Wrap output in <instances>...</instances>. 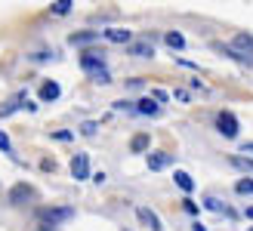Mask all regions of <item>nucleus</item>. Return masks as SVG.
Here are the masks:
<instances>
[{"instance_id":"f257e3e1","label":"nucleus","mask_w":253,"mask_h":231,"mask_svg":"<svg viewBox=\"0 0 253 231\" xmlns=\"http://www.w3.org/2000/svg\"><path fill=\"white\" fill-rule=\"evenodd\" d=\"M222 53L225 56H232L238 62H247V65H253V37L250 34H238L232 46H222Z\"/></svg>"},{"instance_id":"f03ea898","label":"nucleus","mask_w":253,"mask_h":231,"mask_svg":"<svg viewBox=\"0 0 253 231\" xmlns=\"http://www.w3.org/2000/svg\"><path fill=\"white\" fill-rule=\"evenodd\" d=\"M71 216H74V210H71V207H49V210H37V219H41V222H49V228H53L56 222L71 219Z\"/></svg>"},{"instance_id":"7ed1b4c3","label":"nucleus","mask_w":253,"mask_h":231,"mask_svg":"<svg viewBox=\"0 0 253 231\" xmlns=\"http://www.w3.org/2000/svg\"><path fill=\"white\" fill-rule=\"evenodd\" d=\"M216 126H219V133L225 136V139H235L238 136V117L232 111H222L219 117H216Z\"/></svg>"},{"instance_id":"20e7f679","label":"nucleus","mask_w":253,"mask_h":231,"mask_svg":"<svg viewBox=\"0 0 253 231\" xmlns=\"http://www.w3.org/2000/svg\"><path fill=\"white\" fill-rule=\"evenodd\" d=\"M71 176L74 179H90V157H86V154H74L71 157Z\"/></svg>"},{"instance_id":"39448f33","label":"nucleus","mask_w":253,"mask_h":231,"mask_svg":"<svg viewBox=\"0 0 253 231\" xmlns=\"http://www.w3.org/2000/svg\"><path fill=\"white\" fill-rule=\"evenodd\" d=\"M136 216H139V222H142L148 231H164V228H161V219H158V216L151 213L148 207H136Z\"/></svg>"},{"instance_id":"423d86ee","label":"nucleus","mask_w":253,"mask_h":231,"mask_svg":"<svg viewBox=\"0 0 253 231\" xmlns=\"http://www.w3.org/2000/svg\"><path fill=\"white\" fill-rule=\"evenodd\" d=\"M173 163V154H167V151H155V154H148V170H167V166Z\"/></svg>"},{"instance_id":"0eeeda50","label":"nucleus","mask_w":253,"mask_h":231,"mask_svg":"<svg viewBox=\"0 0 253 231\" xmlns=\"http://www.w3.org/2000/svg\"><path fill=\"white\" fill-rule=\"evenodd\" d=\"M81 65L90 71V74H96V71H102V68H105V59H102V56H96V53H84V56H81Z\"/></svg>"},{"instance_id":"6e6552de","label":"nucleus","mask_w":253,"mask_h":231,"mask_svg":"<svg viewBox=\"0 0 253 231\" xmlns=\"http://www.w3.org/2000/svg\"><path fill=\"white\" fill-rule=\"evenodd\" d=\"M130 56L151 59V56H155V46H151V40H136V43H130Z\"/></svg>"},{"instance_id":"1a4fd4ad","label":"nucleus","mask_w":253,"mask_h":231,"mask_svg":"<svg viewBox=\"0 0 253 231\" xmlns=\"http://www.w3.org/2000/svg\"><path fill=\"white\" fill-rule=\"evenodd\" d=\"M105 40H111V43H130L133 34L126 31V28H108L105 31Z\"/></svg>"},{"instance_id":"9d476101","label":"nucleus","mask_w":253,"mask_h":231,"mask_svg":"<svg viewBox=\"0 0 253 231\" xmlns=\"http://www.w3.org/2000/svg\"><path fill=\"white\" fill-rule=\"evenodd\" d=\"M31 197H34V188L31 185H16V188L9 191V200L12 203H22V200H31Z\"/></svg>"},{"instance_id":"9b49d317","label":"nucleus","mask_w":253,"mask_h":231,"mask_svg":"<svg viewBox=\"0 0 253 231\" xmlns=\"http://www.w3.org/2000/svg\"><path fill=\"white\" fill-rule=\"evenodd\" d=\"M41 99H43V102H53V99H59V83H53V80H49V83H43V86H41Z\"/></svg>"},{"instance_id":"f8f14e48","label":"nucleus","mask_w":253,"mask_h":231,"mask_svg":"<svg viewBox=\"0 0 253 231\" xmlns=\"http://www.w3.org/2000/svg\"><path fill=\"white\" fill-rule=\"evenodd\" d=\"M164 40H167V46H170V49H182V46H185V37H182L179 31H170V34H164Z\"/></svg>"},{"instance_id":"ddd939ff","label":"nucleus","mask_w":253,"mask_h":231,"mask_svg":"<svg viewBox=\"0 0 253 231\" xmlns=\"http://www.w3.org/2000/svg\"><path fill=\"white\" fill-rule=\"evenodd\" d=\"M136 111H139V114H158V102L148 96V99H142V102L136 105Z\"/></svg>"},{"instance_id":"4468645a","label":"nucleus","mask_w":253,"mask_h":231,"mask_svg":"<svg viewBox=\"0 0 253 231\" xmlns=\"http://www.w3.org/2000/svg\"><path fill=\"white\" fill-rule=\"evenodd\" d=\"M173 179H176V185H179L182 191H192V188H195L192 176H188V173H182V170H179V173H173Z\"/></svg>"},{"instance_id":"2eb2a0df","label":"nucleus","mask_w":253,"mask_h":231,"mask_svg":"<svg viewBox=\"0 0 253 231\" xmlns=\"http://www.w3.org/2000/svg\"><path fill=\"white\" fill-rule=\"evenodd\" d=\"M145 148H148V133H139L133 142H130V151H133V154H139V151H145Z\"/></svg>"},{"instance_id":"dca6fc26","label":"nucleus","mask_w":253,"mask_h":231,"mask_svg":"<svg viewBox=\"0 0 253 231\" xmlns=\"http://www.w3.org/2000/svg\"><path fill=\"white\" fill-rule=\"evenodd\" d=\"M96 37H99L96 31H86V34H71V43H74V46H81V43H90V40H96Z\"/></svg>"},{"instance_id":"f3484780","label":"nucleus","mask_w":253,"mask_h":231,"mask_svg":"<svg viewBox=\"0 0 253 231\" xmlns=\"http://www.w3.org/2000/svg\"><path fill=\"white\" fill-rule=\"evenodd\" d=\"M238 194H253V179H241V182L235 185Z\"/></svg>"},{"instance_id":"a211bd4d","label":"nucleus","mask_w":253,"mask_h":231,"mask_svg":"<svg viewBox=\"0 0 253 231\" xmlns=\"http://www.w3.org/2000/svg\"><path fill=\"white\" fill-rule=\"evenodd\" d=\"M68 9H71V0H56V3H53V12H56V16H65Z\"/></svg>"},{"instance_id":"6ab92c4d","label":"nucleus","mask_w":253,"mask_h":231,"mask_svg":"<svg viewBox=\"0 0 253 231\" xmlns=\"http://www.w3.org/2000/svg\"><path fill=\"white\" fill-rule=\"evenodd\" d=\"M232 163L238 166V170H247V173H253V160H247V157H232Z\"/></svg>"},{"instance_id":"aec40b11","label":"nucleus","mask_w":253,"mask_h":231,"mask_svg":"<svg viewBox=\"0 0 253 231\" xmlns=\"http://www.w3.org/2000/svg\"><path fill=\"white\" fill-rule=\"evenodd\" d=\"M90 77H93L96 83H111V74H108L105 68H102V71H96V74H90Z\"/></svg>"},{"instance_id":"412c9836","label":"nucleus","mask_w":253,"mask_h":231,"mask_svg":"<svg viewBox=\"0 0 253 231\" xmlns=\"http://www.w3.org/2000/svg\"><path fill=\"white\" fill-rule=\"evenodd\" d=\"M96 130H99V123H93V120H86V123L81 126V133H84V136H96Z\"/></svg>"},{"instance_id":"4be33fe9","label":"nucleus","mask_w":253,"mask_h":231,"mask_svg":"<svg viewBox=\"0 0 253 231\" xmlns=\"http://www.w3.org/2000/svg\"><path fill=\"white\" fill-rule=\"evenodd\" d=\"M0 151L12 154V145H9V139H6V133H3V130H0Z\"/></svg>"},{"instance_id":"5701e85b","label":"nucleus","mask_w":253,"mask_h":231,"mask_svg":"<svg viewBox=\"0 0 253 231\" xmlns=\"http://www.w3.org/2000/svg\"><path fill=\"white\" fill-rule=\"evenodd\" d=\"M204 203H207V210H213V213H219V210H222V203H219L216 197H207Z\"/></svg>"},{"instance_id":"b1692460","label":"nucleus","mask_w":253,"mask_h":231,"mask_svg":"<svg viewBox=\"0 0 253 231\" xmlns=\"http://www.w3.org/2000/svg\"><path fill=\"white\" fill-rule=\"evenodd\" d=\"M19 105H16V102H9V105H3V108H0V117H6V114H12V111H16Z\"/></svg>"},{"instance_id":"393cba45","label":"nucleus","mask_w":253,"mask_h":231,"mask_svg":"<svg viewBox=\"0 0 253 231\" xmlns=\"http://www.w3.org/2000/svg\"><path fill=\"white\" fill-rule=\"evenodd\" d=\"M151 99H155V102H167V93H164V89H155V93H151Z\"/></svg>"},{"instance_id":"a878e982","label":"nucleus","mask_w":253,"mask_h":231,"mask_svg":"<svg viewBox=\"0 0 253 231\" xmlns=\"http://www.w3.org/2000/svg\"><path fill=\"white\" fill-rule=\"evenodd\" d=\"M53 139H59V142H68V139H71V133H65V130H59V133H53Z\"/></svg>"},{"instance_id":"bb28decb","label":"nucleus","mask_w":253,"mask_h":231,"mask_svg":"<svg viewBox=\"0 0 253 231\" xmlns=\"http://www.w3.org/2000/svg\"><path fill=\"white\" fill-rule=\"evenodd\" d=\"M182 207H185V213H192V216L198 213V207H195V203H192V200H185V203H182Z\"/></svg>"},{"instance_id":"cd10ccee","label":"nucleus","mask_w":253,"mask_h":231,"mask_svg":"<svg viewBox=\"0 0 253 231\" xmlns=\"http://www.w3.org/2000/svg\"><path fill=\"white\" fill-rule=\"evenodd\" d=\"M241 154H253V142H244L241 145Z\"/></svg>"},{"instance_id":"c85d7f7f","label":"nucleus","mask_w":253,"mask_h":231,"mask_svg":"<svg viewBox=\"0 0 253 231\" xmlns=\"http://www.w3.org/2000/svg\"><path fill=\"white\" fill-rule=\"evenodd\" d=\"M192 231H207V228H204V225H195V228H192Z\"/></svg>"},{"instance_id":"c756f323","label":"nucleus","mask_w":253,"mask_h":231,"mask_svg":"<svg viewBox=\"0 0 253 231\" xmlns=\"http://www.w3.org/2000/svg\"><path fill=\"white\" fill-rule=\"evenodd\" d=\"M247 219H253V207H247Z\"/></svg>"},{"instance_id":"7c9ffc66","label":"nucleus","mask_w":253,"mask_h":231,"mask_svg":"<svg viewBox=\"0 0 253 231\" xmlns=\"http://www.w3.org/2000/svg\"><path fill=\"white\" fill-rule=\"evenodd\" d=\"M247 231H253V228H247Z\"/></svg>"}]
</instances>
